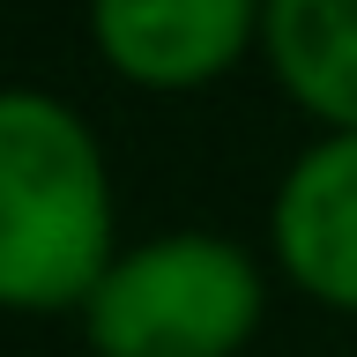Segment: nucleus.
Returning <instances> with one entry per match:
<instances>
[{
    "mask_svg": "<svg viewBox=\"0 0 357 357\" xmlns=\"http://www.w3.org/2000/svg\"><path fill=\"white\" fill-rule=\"evenodd\" d=\"M89 45L134 89H201L261 45V0H89Z\"/></svg>",
    "mask_w": 357,
    "mask_h": 357,
    "instance_id": "nucleus-3",
    "label": "nucleus"
},
{
    "mask_svg": "<svg viewBox=\"0 0 357 357\" xmlns=\"http://www.w3.org/2000/svg\"><path fill=\"white\" fill-rule=\"evenodd\" d=\"M105 142L52 89H0V312H82L112 253Z\"/></svg>",
    "mask_w": 357,
    "mask_h": 357,
    "instance_id": "nucleus-1",
    "label": "nucleus"
},
{
    "mask_svg": "<svg viewBox=\"0 0 357 357\" xmlns=\"http://www.w3.org/2000/svg\"><path fill=\"white\" fill-rule=\"evenodd\" d=\"M268 238L312 305L357 312V134H320L283 172Z\"/></svg>",
    "mask_w": 357,
    "mask_h": 357,
    "instance_id": "nucleus-4",
    "label": "nucleus"
},
{
    "mask_svg": "<svg viewBox=\"0 0 357 357\" xmlns=\"http://www.w3.org/2000/svg\"><path fill=\"white\" fill-rule=\"evenodd\" d=\"M261 52L298 112L357 134V0H261Z\"/></svg>",
    "mask_w": 357,
    "mask_h": 357,
    "instance_id": "nucleus-5",
    "label": "nucleus"
},
{
    "mask_svg": "<svg viewBox=\"0 0 357 357\" xmlns=\"http://www.w3.org/2000/svg\"><path fill=\"white\" fill-rule=\"evenodd\" d=\"M268 283L253 253L208 231H172L119 253L82 305L97 357H238L261 328Z\"/></svg>",
    "mask_w": 357,
    "mask_h": 357,
    "instance_id": "nucleus-2",
    "label": "nucleus"
}]
</instances>
